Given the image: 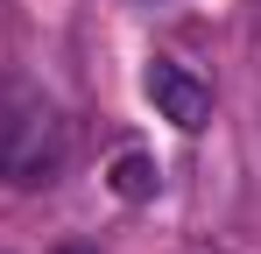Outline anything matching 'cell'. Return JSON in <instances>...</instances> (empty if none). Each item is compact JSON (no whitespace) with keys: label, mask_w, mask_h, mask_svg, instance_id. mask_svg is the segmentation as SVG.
<instances>
[{"label":"cell","mask_w":261,"mask_h":254,"mask_svg":"<svg viewBox=\"0 0 261 254\" xmlns=\"http://www.w3.org/2000/svg\"><path fill=\"white\" fill-rule=\"evenodd\" d=\"M64 156H71V134L57 120V106L43 92L7 85L0 92V176L7 184H49L64 169Z\"/></svg>","instance_id":"obj_1"},{"label":"cell","mask_w":261,"mask_h":254,"mask_svg":"<svg viewBox=\"0 0 261 254\" xmlns=\"http://www.w3.org/2000/svg\"><path fill=\"white\" fill-rule=\"evenodd\" d=\"M141 92H148V99H155V113H163L170 127H184V134H198V127L212 120V92L191 78L184 64H163V57H155V64L141 71Z\"/></svg>","instance_id":"obj_2"},{"label":"cell","mask_w":261,"mask_h":254,"mask_svg":"<svg viewBox=\"0 0 261 254\" xmlns=\"http://www.w3.org/2000/svg\"><path fill=\"white\" fill-rule=\"evenodd\" d=\"M113 198H127V205H141V198H155V184H163V169H155V156H141V148H127V156H113Z\"/></svg>","instance_id":"obj_3"},{"label":"cell","mask_w":261,"mask_h":254,"mask_svg":"<svg viewBox=\"0 0 261 254\" xmlns=\"http://www.w3.org/2000/svg\"><path fill=\"white\" fill-rule=\"evenodd\" d=\"M64 254H85V247H64Z\"/></svg>","instance_id":"obj_4"}]
</instances>
